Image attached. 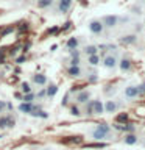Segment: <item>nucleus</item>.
Masks as SVG:
<instances>
[{"label": "nucleus", "instance_id": "nucleus-1", "mask_svg": "<svg viewBox=\"0 0 145 150\" xmlns=\"http://www.w3.org/2000/svg\"><path fill=\"white\" fill-rule=\"evenodd\" d=\"M87 27H89V31L92 33L94 36H101V35H105V25H103V22L100 21V19H91L87 23Z\"/></svg>", "mask_w": 145, "mask_h": 150}, {"label": "nucleus", "instance_id": "nucleus-2", "mask_svg": "<svg viewBox=\"0 0 145 150\" xmlns=\"http://www.w3.org/2000/svg\"><path fill=\"white\" fill-rule=\"evenodd\" d=\"M100 21L103 22V25H105L106 30H112V28H115L117 23H119V16H115V14H106V16H103Z\"/></svg>", "mask_w": 145, "mask_h": 150}, {"label": "nucleus", "instance_id": "nucleus-3", "mask_svg": "<svg viewBox=\"0 0 145 150\" xmlns=\"http://www.w3.org/2000/svg\"><path fill=\"white\" fill-rule=\"evenodd\" d=\"M101 64H103V67H106V69H109V70H114V69L117 67V64H119V59H117L115 55L108 53V55L103 56Z\"/></svg>", "mask_w": 145, "mask_h": 150}, {"label": "nucleus", "instance_id": "nucleus-4", "mask_svg": "<svg viewBox=\"0 0 145 150\" xmlns=\"http://www.w3.org/2000/svg\"><path fill=\"white\" fill-rule=\"evenodd\" d=\"M89 100H91V91H87V89L78 91L73 97V102L77 103V105H86Z\"/></svg>", "mask_w": 145, "mask_h": 150}, {"label": "nucleus", "instance_id": "nucleus-5", "mask_svg": "<svg viewBox=\"0 0 145 150\" xmlns=\"http://www.w3.org/2000/svg\"><path fill=\"white\" fill-rule=\"evenodd\" d=\"M56 3V13L58 14H65L70 11L73 5V0H55Z\"/></svg>", "mask_w": 145, "mask_h": 150}, {"label": "nucleus", "instance_id": "nucleus-6", "mask_svg": "<svg viewBox=\"0 0 145 150\" xmlns=\"http://www.w3.org/2000/svg\"><path fill=\"white\" fill-rule=\"evenodd\" d=\"M133 59L130 58V56H126V55H123L122 58L119 59V69L122 70V72H131V69H133Z\"/></svg>", "mask_w": 145, "mask_h": 150}, {"label": "nucleus", "instance_id": "nucleus-7", "mask_svg": "<svg viewBox=\"0 0 145 150\" xmlns=\"http://www.w3.org/2000/svg\"><path fill=\"white\" fill-rule=\"evenodd\" d=\"M123 97L126 100H133V98H137L139 97V86L136 84H130L123 89Z\"/></svg>", "mask_w": 145, "mask_h": 150}, {"label": "nucleus", "instance_id": "nucleus-8", "mask_svg": "<svg viewBox=\"0 0 145 150\" xmlns=\"http://www.w3.org/2000/svg\"><path fill=\"white\" fill-rule=\"evenodd\" d=\"M91 138L95 139V141H100V142H103V141H106V139H111L112 136L108 134V133H105V131H101L100 128H97V127H94V128L91 130Z\"/></svg>", "mask_w": 145, "mask_h": 150}, {"label": "nucleus", "instance_id": "nucleus-9", "mask_svg": "<svg viewBox=\"0 0 145 150\" xmlns=\"http://www.w3.org/2000/svg\"><path fill=\"white\" fill-rule=\"evenodd\" d=\"M47 83H49L47 75H44V74L31 75V84H34V86H47Z\"/></svg>", "mask_w": 145, "mask_h": 150}, {"label": "nucleus", "instance_id": "nucleus-10", "mask_svg": "<svg viewBox=\"0 0 145 150\" xmlns=\"http://www.w3.org/2000/svg\"><path fill=\"white\" fill-rule=\"evenodd\" d=\"M122 106V103L120 102H117V100H106L105 102V112H117V110H119V108Z\"/></svg>", "mask_w": 145, "mask_h": 150}, {"label": "nucleus", "instance_id": "nucleus-11", "mask_svg": "<svg viewBox=\"0 0 145 150\" xmlns=\"http://www.w3.org/2000/svg\"><path fill=\"white\" fill-rule=\"evenodd\" d=\"M67 75L72 78H80L83 75V69L81 66H69L67 67Z\"/></svg>", "mask_w": 145, "mask_h": 150}, {"label": "nucleus", "instance_id": "nucleus-12", "mask_svg": "<svg viewBox=\"0 0 145 150\" xmlns=\"http://www.w3.org/2000/svg\"><path fill=\"white\" fill-rule=\"evenodd\" d=\"M56 92H58V84L50 81L47 83V88H45V94H47V98H53L56 96Z\"/></svg>", "mask_w": 145, "mask_h": 150}, {"label": "nucleus", "instance_id": "nucleus-13", "mask_svg": "<svg viewBox=\"0 0 145 150\" xmlns=\"http://www.w3.org/2000/svg\"><path fill=\"white\" fill-rule=\"evenodd\" d=\"M123 142L126 145H136L139 142V138H137V134H136V133H125Z\"/></svg>", "mask_w": 145, "mask_h": 150}, {"label": "nucleus", "instance_id": "nucleus-14", "mask_svg": "<svg viewBox=\"0 0 145 150\" xmlns=\"http://www.w3.org/2000/svg\"><path fill=\"white\" fill-rule=\"evenodd\" d=\"M55 5V0H36L34 6L37 9H47V8H51Z\"/></svg>", "mask_w": 145, "mask_h": 150}, {"label": "nucleus", "instance_id": "nucleus-15", "mask_svg": "<svg viewBox=\"0 0 145 150\" xmlns=\"http://www.w3.org/2000/svg\"><path fill=\"white\" fill-rule=\"evenodd\" d=\"M80 47V38H69L67 42H65V49L67 50H77Z\"/></svg>", "mask_w": 145, "mask_h": 150}, {"label": "nucleus", "instance_id": "nucleus-16", "mask_svg": "<svg viewBox=\"0 0 145 150\" xmlns=\"http://www.w3.org/2000/svg\"><path fill=\"white\" fill-rule=\"evenodd\" d=\"M137 41V35H125L120 38V44L122 45H131Z\"/></svg>", "mask_w": 145, "mask_h": 150}, {"label": "nucleus", "instance_id": "nucleus-17", "mask_svg": "<svg viewBox=\"0 0 145 150\" xmlns=\"http://www.w3.org/2000/svg\"><path fill=\"white\" fill-rule=\"evenodd\" d=\"M103 112H105V103L100 98H95L94 100V114H103Z\"/></svg>", "mask_w": 145, "mask_h": 150}, {"label": "nucleus", "instance_id": "nucleus-18", "mask_svg": "<svg viewBox=\"0 0 145 150\" xmlns=\"http://www.w3.org/2000/svg\"><path fill=\"white\" fill-rule=\"evenodd\" d=\"M34 110V105L33 103H27V102H22L19 105V111L23 112V114H31V111Z\"/></svg>", "mask_w": 145, "mask_h": 150}, {"label": "nucleus", "instance_id": "nucleus-19", "mask_svg": "<svg viewBox=\"0 0 145 150\" xmlns=\"http://www.w3.org/2000/svg\"><path fill=\"white\" fill-rule=\"evenodd\" d=\"M69 112H70L72 116H75V117H80V116L83 114V112H81V110H80V105H77L75 102H73L72 105L69 106Z\"/></svg>", "mask_w": 145, "mask_h": 150}, {"label": "nucleus", "instance_id": "nucleus-20", "mask_svg": "<svg viewBox=\"0 0 145 150\" xmlns=\"http://www.w3.org/2000/svg\"><path fill=\"white\" fill-rule=\"evenodd\" d=\"M128 119H130L128 112H120V114L115 116V122H117V124H122V125L128 124Z\"/></svg>", "mask_w": 145, "mask_h": 150}, {"label": "nucleus", "instance_id": "nucleus-21", "mask_svg": "<svg viewBox=\"0 0 145 150\" xmlns=\"http://www.w3.org/2000/svg\"><path fill=\"white\" fill-rule=\"evenodd\" d=\"M83 52L86 53V56L97 55V53H98V45H86V47L83 49Z\"/></svg>", "mask_w": 145, "mask_h": 150}, {"label": "nucleus", "instance_id": "nucleus-22", "mask_svg": "<svg viewBox=\"0 0 145 150\" xmlns=\"http://www.w3.org/2000/svg\"><path fill=\"white\" fill-rule=\"evenodd\" d=\"M13 31H16V25H8V27H5L2 31H0V39L2 38H6L8 35H11Z\"/></svg>", "mask_w": 145, "mask_h": 150}, {"label": "nucleus", "instance_id": "nucleus-23", "mask_svg": "<svg viewBox=\"0 0 145 150\" xmlns=\"http://www.w3.org/2000/svg\"><path fill=\"white\" fill-rule=\"evenodd\" d=\"M20 91H22V94H30V92H33V84L28 83V81H22V83H20Z\"/></svg>", "mask_w": 145, "mask_h": 150}, {"label": "nucleus", "instance_id": "nucleus-24", "mask_svg": "<svg viewBox=\"0 0 145 150\" xmlns=\"http://www.w3.org/2000/svg\"><path fill=\"white\" fill-rule=\"evenodd\" d=\"M84 114L86 116H94V100H89L86 105H84Z\"/></svg>", "mask_w": 145, "mask_h": 150}, {"label": "nucleus", "instance_id": "nucleus-25", "mask_svg": "<svg viewBox=\"0 0 145 150\" xmlns=\"http://www.w3.org/2000/svg\"><path fill=\"white\" fill-rule=\"evenodd\" d=\"M87 63L91 64V66H98L101 63V59H100V55H91V56H87Z\"/></svg>", "mask_w": 145, "mask_h": 150}, {"label": "nucleus", "instance_id": "nucleus-26", "mask_svg": "<svg viewBox=\"0 0 145 150\" xmlns=\"http://www.w3.org/2000/svg\"><path fill=\"white\" fill-rule=\"evenodd\" d=\"M34 100H36V94H34V91H33V92H30V94H23V96H22V102L33 103Z\"/></svg>", "mask_w": 145, "mask_h": 150}, {"label": "nucleus", "instance_id": "nucleus-27", "mask_svg": "<svg viewBox=\"0 0 145 150\" xmlns=\"http://www.w3.org/2000/svg\"><path fill=\"white\" fill-rule=\"evenodd\" d=\"M8 127V114H0V130H5Z\"/></svg>", "mask_w": 145, "mask_h": 150}, {"label": "nucleus", "instance_id": "nucleus-28", "mask_svg": "<svg viewBox=\"0 0 145 150\" xmlns=\"http://www.w3.org/2000/svg\"><path fill=\"white\" fill-rule=\"evenodd\" d=\"M122 131H125V133H134L136 127L133 124H125V125H122Z\"/></svg>", "mask_w": 145, "mask_h": 150}, {"label": "nucleus", "instance_id": "nucleus-29", "mask_svg": "<svg viewBox=\"0 0 145 150\" xmlns=\"http://www.w3.org/2000/svg\"><path fill=\"white\" fill-rule=\"evenodd\" d=\"M106 142H95V144H87L86 149H105Z\"/></svg>", "mask_w": 145, "mask_h": 150}, {"label": "nucleus", "instance_id": "nucleus-30", "mask_svg": "<svg viewBox=\"0 0 145 150\" xmlns=\"http://www.w3.org/2000/svg\"><path fill=\"white\" fill-rule=\"evenodd\" d=\"M14 127H16V119L11 114H8V127L6 128H14Z\"/></svg>", "mask_w": 145, "mask_h": 150}, {"label": "nucleus", "instance_id": "nucleus-31", "mask_svg": "<svg viewBox=\"0 0 145 150\" xmlns=\"http://www.w3.org/2000/svg\"><path fill=\"white\" fill-rule=\"evenodd\" d=\"M45 97H47V94H45V88H42L41 91L36 94V98H37V100H42V98H45Z\"/></svg>", "mask_w": 145, "mask_h": 150}, {"label": "nucleus", "instance_id": "nucleus-32", "mask_svg": "<svg viewBox=\"0 0 145 150\" xmlns=\"http://www.w3.org/2000/svg\"><path fill=\"white\" fill-rule=\"evenodd\" d=\"M70 28H72V22L69 21V22H65V23H64V27L61 28L59 31H61V33H65V31H67V30H70Z\"/></svg>", "mask_w": 145, "mask_h": 150}, {"label": "nucleus", "instance_id": "nucleus-33", "mask_svg": "<svg viewBox=\"0 0 145 150\" xmlns=\"http://www.w3.org/2000/svg\"><path fill=\"white\" fill-rule=\"evenodd\" d=\"M81 63V59H80V56H75V58L70 59V66H80Z\"/></svg>", "mask_w": 145, "mask_h": 150}, {"label": "nucleus", "instance_id": "nucleus-34", "mask_svg": "<svg viewBox=\"0 0 145 150\" xmlns=\"http://www.w3.org/2000/svg\"><path fill=\"white\" fill-rule=\"evenodd\" d=\"M5 111H6V102L0 100V114H3Z\"/></svg>", "mask_w": 145, "mask_h": 150}, {"label": "nucleus", "instance_id": "nucleus-35", "mask_svg": "<svg viewBox=\"0 0 145 150\" xmlns=\"http://www.w3.org/2000/svg\"><path fill=\"white\" fill-rule=\"evenodd\" d=\"M17 50H19V47H17V45H14V47H11V50H9V55H11V56H14V55L17 53Z\"/></svg>", "mask_w": 145, "mask_h": 150}, {"label": "nucleus", "instance_id": "nucleus-36", "mask_svg": "<svg viewBox=\"0 0 145 150\" xmlns=\"http://www.w3.org/2000/svg\"><path fill=\"white\" fill-rule=\"evenodd\" d=\"M56 31H58V28H56V27H51V28H49V30H47V35H55Z\"/></svg>", "mask_w": 145, "mask_h": 150}, {"label": "nucleus", "instance_id": "nucleus-37", "mask_svg": "<svg viewBox=\"0 0 145 150\" xmlns=\"http://www.w3.org/2000/svg\"><path fill=\"white\" fill-rule=\"evenodd\" d=\"M28 28H30V27H28V22H25V23H22V27H19V30H20V31H23V30L28 31Z\"/></svg>", "mask_w": 145, "mask_h": 150}, {"label": "nucleus", "instance_id": "nucleus-38", "mask_svg": "<svg viewBox=\"0 0 145 150\" xmlns=\"http://www.w3.org/2000/svg\"><path fill=\"white\" fill-rule=\"evenodd\" d=\"M16 61H17L19 64H20V63H23V61H27V58H25V56H19V58H17Z\"/></svg>", "mask_w": 145, "mask_h": 150}, {"label": "nucleus", "instance_id": "nucleus-39", "mask_svg": "<svg viewBox=\"0 0 145 150\" xmlns=\"http://www.w3.org/2000/svg\"><path fill=\"white\" fill-rule=\"evenodd\" d=\"M16 97H17V98H20V100H22V94H20V92H16Z\"/></svg>", "mask_w": 145, "mask_h": 150}, {"label": "nucleus", "instance_id": "nucleus-40", "mask_svg": "<svg viewBox=\"0 0 145 150\" xmlns=\"http://www.w3.org/2000/svg\"><path fill=\"white\" fill-rule=\"evenodd\" d=\"M5 11H3V9H0V16H2V14H3Z\"/></svg>", "mask_w": 145, "mask_h": 150}, {"label": "nucleus", "instance_id": "nucleus-41", "mask_svg": "<svg viewBox=\"0 0 145 150\" xmlns=\"http://www.w3.org/2000/svg\"><path fill=\"white\" fill-rule=\"evenodd\" d=\"M142 2H144V3H145V0H142Z\"/></svg>", "mask_w": 145, "mask_h": 150}, {"label": "nucleus", "instance_id": "nucleus-42", "mask_svg": "<svg viewBox=\"0 0 145 150\" xmlns=\"http://www.w3.org/2000/svg\"><path fill=\"white\" fill-rule=\"evenodd\" d=\"M144 22H145V19H144Z\"/></svg>", "mask_w": 145, "mask_h": 150}, {"label": "nucleus", "instance_id": "nucleus-43", "mask_svg": "<svg viewBox=\"0 0 145 150\" xmlns=\"http://www.w3.org/2000/svg\"><path fill=\"white\" fill-rule=\"evenodd\" d=\"M0 138H2V136H0Z\"/></svg>", "mask_w": 145, "mask_h": 150}, {"label": "nucleus", "instance_id": "nucleus-44", "mask_svg": "<svg viewBox=\"0 0 145 150\" xmlns=\"http://www.w3.org/2000/svg\"><path fill=\"white\" fill-rule=\"evenodd\" d=\"M105 2H106V0H105Z\"/></svg>", "mask_w": 145, "mask_h": 150}]
</instances>
